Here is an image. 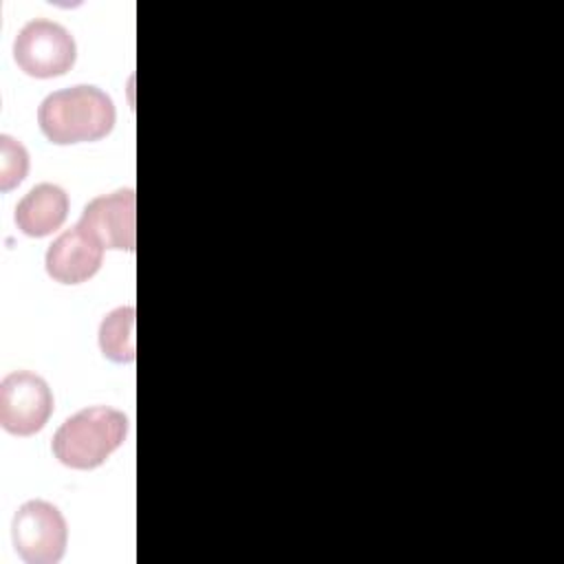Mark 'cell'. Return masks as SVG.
Instances as JSON below:
<instances>
[{
  "mask_svg": "<svg viewBox=\"0 0 564 564\" xmlns=\"http://www.w3.org/2000/svg\"><path fill=\"white\" fill-rule=\"evenodd\" d=\"M134 322H137L134 306H119L104 317V322L99 324V335H97L104 357H108L117 364L134 361V357H137Z\"/></svg>",
  "mask_w": 564,
  "mask_h": 564,
  "instance_id": "cell-9",
  "label": "cell"
},
{
  "mask_svg": "<svg viewBox=\"0 0 564 564\" xmlns=\"http://www.w3.org/2000/svg\"><path fill=\"white\" fill-rule=\"evenodd\" d=\"M53 412L48 383L29 370L11 372L0 383V423L9 434L31 436L40 432Z\"/></svg>",
  "mask_w": 564,
  "mask_h": 564,
  "instance_id": "cell-5",
  "label": "cell"
},
{
  "mask_svg": "<svg viewBox=\"0 0 564 564\" xmlns=\"http://www.w3.org/2000/svg\"><path fill=\"white\" fill-rule=\"evenodd\" d=\"M11 538L26 564H55L66 551L68 527L55 505L29 500L13 516Z\"/></svg>",
  "mask_w": 564,
  "mask_h": 564,
  "instance_id": "cell-4",
  "label": "cell"
},
{
  "mask_svg": "<svg viewBox=\"0 0 564 564\" xmlns=\"http://www.w3.org/2000/svg\"><path fill=\"white\" fill-rule=\"evenodd\" d=\"M128 416L108 405H90L68 416L53 436L55 458L70 469H95L126 441Z\"/></svg>",
  "mask_w": 564,
  "mask_h": 564,
  "instance_id": "cell-2",
  "label": "cell"
},
{
  "mask_svg": "<svg viewBox=\"0 0 564 564\" xmlns=\"http://www.w3.org/2000/svg\"><path fill=\"white\" fill-rule=\"evenodd\" d=\"M29 172L26 148L9 134H0V189H11L24 181Z\"/></svg>",
  "mask_w": 564,
  "mask_h": 564,
  "instance_id": "cell-10",
  "label": "cell"
},
{
  "mask_svg": "<svg viewBox=\"0 0 564 564\" xmlns=\"http://www.w3.org/2000/svg\"><path fill=\"white\" fill-rule=\"evenodd\" d=\"M68 216V194L53 183L31 187L15 207V225L31 238L53 234Z\"/></svg>",
  "mask_w": 564,
  "mask_h": 564,
  "instance_id": "cell-8",
  "label": "cell"
},
{
  "mask_svg": "<svg viewBox=\"0 0 564 564\" xmlns=\"http://www.w3.org/2000/svg\"><path fill=\"white\" fill-rule=\"evenodd\" d=\"M104 262V247L84 227L75 225L62 231L46 249V273L62 284H82L90 280Z\"/></svg>",
  "mask_w": 564,
  "mask_h": 564,
  "instance_id": "cell-7",
  "label": "cell"
},
{
  "mask_svg": "<svg viewBox=\"0 0 564 564\" xmlns=\"http://www.w3.org/2000/svg\"><path fill=\"white\" fill-rule=\"evenodd\" d=\"M75 57L73 35L53 20L26 22L13 42V59L31 77H59L73 68Z\"/></svg>",
  "mask_w": 564,
  "mask_h": 564,
  "instance_id": "cell-3",
  "label": "cell"
},
{
  "mask_svg": "<svg viewBox=\"0 0 564 564\" xmlns=\"http://www.w3.org/2000/svg\"><path fill=\"white\" fill-rule=\"evenodd\" d=\"M115 104L97 86H70L51 93L37 108L44 137L57 145L99 141L115 126Z\"/></svg>",
  "mask_w": 564,
  "mask_h": 564,
  "instance_id": "cell-1",
  "label": "cell"
},
{
  "mask_svg": "<svg viewBox=\"0 0 564 564\" xmlns=\"http://www.w3.org/2000/svg\"><path fill=\"white\" fill-rule=\"evenodd\" d=\"M137 196L132 187L117 189L93 198L79 218L84 227L104 249L134 251L137 245Z\"/></svg>",
  "mask_w": 564,
  "mask_h": 564,
  "instance_id": "cell-6",
  "label": "cell"
}]
</instances>
